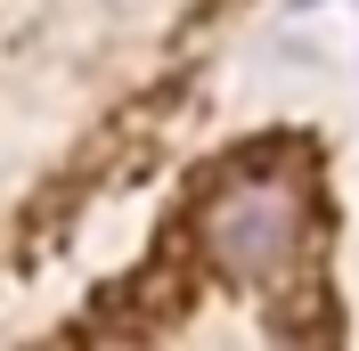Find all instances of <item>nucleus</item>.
<instances>
[{
	"label": "nucleus",
	"instance_id": "1",
	"mask_svg": "<svg viewBox=\"0 0 359 351\" xmlns=\"http://www.w3.org/2000/svg\"><path fill=\"white\" fill-rule=\"evenodd\" d=\"M302 245V197L286 180H229L221 197L204 204V253L229 270V278H278Z\"/></svg>",
	"mask_w": 359,
	"mask_h": 351
}]
</instances>
